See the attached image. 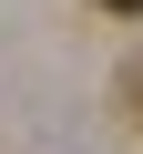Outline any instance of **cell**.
<instances>
[{
	"label": "cell",
	"instance_id": "obj_1",
	"mask_svg": "<svg viewBox=\"0 0 143 154\" xmlns=\"http://www.w3.org/2000/svg\"><path fill=\"white\" fill-rule=\"evenodd\" d=\"M92 11H123V21H143V0H92Z\"/></svg>",
	"mask_w": 143,
	"mask_h": 154
},
{
	"label": "cell",
	"instance_id": "obj_2",
	"mask_svg": "<svg viewBox=\"0 0 143 154\" xmlns=\"http://www.w3.org/2000/svg\"><path fill=\"white\" fill-rule=\"evenodd\" d=\"M133 103H143V72H133Z\"/></svg>",
	"mask_w": 143,
	"mask_h": 154
}]
</instances>
